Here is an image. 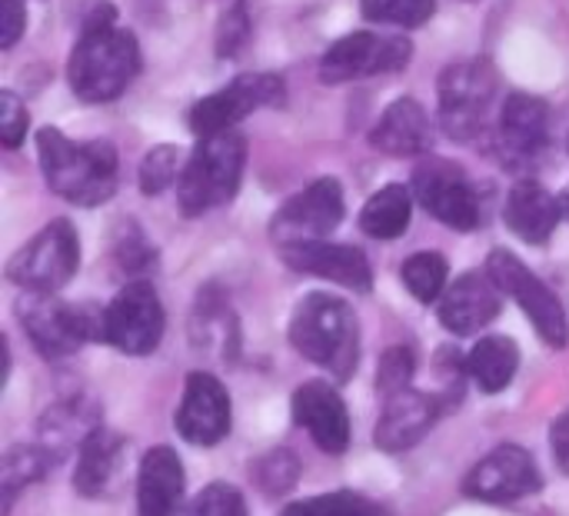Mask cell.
I'll return each instance as SVG.
<instances>
[{
  "label": "cell",
  "instance_id": "cell-1",
  "mask_svg": "<svg viewBox=\"0 0 569 516\" xmlns=\"http://www.w3.org/2000/svg\"><path fill=\"white\" fill-rule=\"evenodd\" d=\"M140 70V47L130 30L117 27V7L97 3L80 30L67 63L70 90L87 103L117 100Z\"/></svg>",
  "mask_w": 569,
  "mask_h": 516
},
{
  "label": "cell",
  "instance_id": "cell-2",
  "mask_svg": "<svg viewBox=\"0 0 569 516\" xmlns=\"http://www.w3.org/2000/svg\"><path fill=\"white\" fill-rule=\"evenodd\" d=\"M37 157L47 187L77 207H97L117 190V150L107 140L77 143L57 127H43L37 133Z\"/></svg>",
  "mask_w": 569,
  "mask_h": 516
},
{
  "label": "cell",
  "instance_id": "cell-3",
  "mask_svg": "<svg viewBox=\"0 0 569 516\" xmlns=\"http://www.w3.org/2000/svg\"><path fill=\"white\" fill-rule=\"evenodd\" d=\"M293 350L337 380H350L360 360L357 314L333 294H307L290 317Z\"/></svg>",
  "mask_w": 569,
  "mask_h": 516
},
{
  "label": "cell",
  "instance_id": "cell-4",
  "mask_svg": "<svg viewBox=\"0 0 569 516\" xmlns=\"http://www.w3.org/2000/svg\"><path fill=\"white\" fill-rule=\"evenodd\" d=\"M243 163H247V140L237 130L203 137L187 167L180 170V214L183 217H200L213 207H223L237 197L240 180H243Z\"/></svg>",
  "mask_w": 569,
  "mask_h": 516
},
{
  "label": "cell",
  "instance_id": "cell-5",
  "mask_svg": "<svg viewBox=\"0 0 569 516\" xmlns=\"http://www.w3.org/2000/svg\"><path fill=\"white\" fill-rule=\"evenodd\" d=\"M17 320L47 360H63L87 340L103 344V307L97 304L73 307L53 294H27L17 304Z\"/></svg>",
  "mask_w": 569,
  "mask_h": 516
},
{
  "label": "cell",
  "instance_id": "cell-6",
  "mask_svg": "<svg viewBox=\"0 0 569 516\" xmlns=\"http://www.w3.org/2000/svg\"><path fill=\"white\" fill-rule=\"evenodd\" d=\"M440 123L453 140H473L487 127V113L497 97V70L490 60L450 63L437 83Z\"/></svg>",
  "mask_w": 569,
  "mask_h": 516
},
{
  "label": "cell",
  "instance_id": "cell-7",
  "mask_svg": "<svg viewBox=\"0 0 569 516\" xmlns=\"http://www.w3.org/2000/svg\"><path fill=\"white\" fill-rule=\"evenodd\" d=\"M80 267V240L70 220H50L7 264V280L27 294H57Z\"/></svg>",
  "mask_w": 569,
  "mask_h": 516
},
{
  "label": "cell",
  "instance_id": "cell-8",
  "mask_svg": "<svg viewBox=\"0 0 569 516\" xmlns=\"http://www.w3.org/2000/svg\"><path fill=\"white\" fill-rule=\"evenodd\" d=\"M283 97H287V87L277 73H243V77L230 80L223 90L197 100L187 110V127L200 140L217 137V133L233 130L257 107H280Z\"/></svg>",
  "mask_w": 569,
  "mask_h": 516
},
{
  "label": "cell",
  "instance_id": "cell-9",
  "mask_svg": "<svg viewBox=\"0 0 569 516\" xmlns=\"http://www.w3.org/2000/svg\"><path fill=\"white\" fill-rule=\"evenodd\" d=\"M163 340V304L150 280H130L103 307V344L130 357H147Z\"/></svg>",
  "mask_w": 569,
  "mask_h": 516
},
{
  "label": "cell",
  "instance_id": "cell-10",
  "mask_svg": "<svg viewBox=\"0 0 569 516\" xmlns=\"http://www.w3.org/2000/svg\"><path fill=\"white\" fill-rule=\"evenodd\" d=\"M487 274L493 277V284L510 294L523 314L533 320L537 334L550 344V347H567L569 340V320L560 297L510 250H493L487 260Z\"/></svg>",
  "mask_w": 569,
  "mask_h": 516
},
{
  "label": "cell",
  "instance_id": "cell-11",
  "mask_svg": "<svg viewBox=\"0 0 569 516\" xmlns=\"http://www.w3.org/2000/svg\"><path fill=\"white\" fill-rule=\"evenodd\" d=\"M343 214H347V204H343L340 183L333 177H320L277 210L270 224V237L283 250L300 247V244H320L343 224Z\"/></svg>",
  "mask_w": 569,
  "mask_h": 516
},
{
  "label": "cell",
  "instance_id": "cell-12",
  "mask_svg": "<svg viewBox=\"0 0 569 516\" xmlns=\"http://www.w3.org/2000/svg\"><path fill=\"white\" fill-rule=\"evenodd\" d=\"M413 47L403 37H380L370 30H357L340 37L323 57H320V80L323 83H350V80H363L373 73H387V70H400L407 67Z\"/></svg>",
  "mask_w": 569,
  "mask_h": 516
},
{
  "label": "cell",
  "instance_id": "cell-13",
  "mask_svg": "<svg viewBox=\"0 0 569 516\" xmlns=\"http://www.w3.org/2000/svg\"><path fill=\"white\" fill-rule=\"evenodd\" d=\"M540 487H543V477L533 457L517 444H503L490 450L463 480V494L483 504H513L520 497L537 494Z\"/></svg>",
  "mask_w": 569,
  "mask_h": 516
},
{
  "label": "cell",
  "instance_id": "cell-14",
  "mask_svg": "<svg viewBox=\"0 0 569 516\" xmlns=\"http://www.w3.org/2000/svg\"><path fill=\"white\" fill-rule=\"evenodd\" d=\"M413 194L430 217L453 230H473L480 224V200L460 167L433 160L413 173Z\"/></svg>",
  "mask_w": 569,
  "mask_h": 516
},
{
  "label": "cell",
  "instance_id": "cell-15",
  "mask_svg": "<svg viewBox=\"0 0 569 516\" xmlns=\"http://www.w3.org/2000/svg\"><path fill=\"white\" fill-rule=\"evenodd\" d=\"M177 434L197 447H213L230 434V397L213 374H190L177 407Z\"/></svg>",
  "mask_w": 569,
  "mask_h": 516
},
{
  "label": "cell",
  "instance_id": "cell-16",
  "mask_svg": "<svg viewBox=\"0 0 569 516\" xmlns=\"http://www.w3.org/2000/svg\"><path fill=\"white\" fill-rule=\"evenodd\" d=\"M290 410L323 454H343L350 447V414L337 387L310 380L293 394Z\"/></svg>",
  "mask_w": 569,
  "mask_h": 516
},
{
  "label": "cell",
  "instance_id": "cell-17",
  "mask_svg": "<svg viewBox=\"0 0 569 516\" xmlns=\"http://www.w3.org/2000/svg\"><path fill=\"white\" fill-rule=\"evenodd\" d=\"M283 260L300 270V274H310V277H320V280H333L347 290H357V294H367L373 287V270H370V260L363 250L357 247H343V244H300V247H290L283 250Z\"/></svg>",
  "mask_w": 569,
  "mask_h": 516
},
{
  "label": "cell",
  "instance_id": "cell-18",
  "mask_svg": "<svg viewBox=\"0 0 569 516\" xmlns=\"http://www.w3.org/2000/svg\"><path fill=\"white\" fill-rule=\"evenodd\" d=\"M443 400L433 394H420V390H403L397 397L383 400V417L377 424V447L387 454H400L417 447L427 430L433 427V420L440 417Z\"/></svg>",
  "mask_w": 569,
  "mask_h": 516
},
{
  "label": "cell",
  "instance_id": "cell-19",
  "mask_svg": "<svg viewBox=\"0 0 569 516\" xmlns=\"http://www.w3.org/2000/svg\"><path fill=\"white\" fill-rule=\"evenodd\" d=\"M500 294L503 290L493 284L490 274H463L440 297V324L450 334H460V337L477 334L490 320H497V314L503 307V297Z\"/></svg>",
  "mask_w": 569,
  "mask_h": 516
},
{
  "label": "cell",
  "instance_id": "cell-20",
  "mask_svg": "<svg viewBox=\"0 0 569 516\" xmlns=\"http://www.w3.org/2000/svg\"><path fill=\"white\" fill-rule=\"evenodd\" d=\"M550 140V110L530 93H510L500 110V147L510 163H530Z\"/></svg>",
  "mask_w": 569,
  "mask_h": 516
},
{
  "label": "cell",
  "instance_id": "cell-21",
  "mask_svg": "<svg viewBox=\"0 0 569 516\" xmlns=\"http://www.w3.org/2000/svg\"><path fill=\"white\" fill-rule=\"evenodd\" d=\"M183 467L170 447H153L137 474V516H177L183 507Z\"/></svg>",
  "mask_w": 569,
  "mask_h": 516
},
{
  "label": "cell",
  "instance_id": "cell-22",
  "mask_svg": "<svg viewBox=\"0 0 569 516\" xmlns=\"http://www.w3.org/2000/svg\"><path fill=\"white\" fill-rule=\"evenodd\" d=\"M123 450H127V444L117 430H110V427L90 430V437L80 444V460L73 470L77 494L87 500L107 497L123 474Z\"/></svg>",
  "mask_w": 569,
  "mask_h": 516
},
{
  "label": "cell",
  "instance_id": "cell-23",
  "mask_svg": "<svg viewBox=\"0 0 569 516\" xmlns=\"http://www.w3.org/2000/svg\"><path fill=\"white\" fill-rule=\"evenodd\" d=\"M560 217H563L560 200L537 180L513 183L507 207H503L507 227L527 244H547L553 237V230L560 227Z\"/></svg>",
  "mask_w": 569,
  "mask_h": 516
},
{
  "label": "cell",
  "instance_id": "cell-24",
  "mask_svg": "<svg viewBox=\"0 0 569 516\" xmlns=\"http://www.w3.org/2000/svg\"><path fill=\"white\" fill-rule=\"evenodd\" d=\"M430 120H427V110L413 100V97H400L393 100L377 127L370 130V143L390 157H417L430 147Z\"/></svg>",
  "mask_w": 569,
  "mask_h": 516
},
{
  "label": "cell",
  "instance_id": "cell-25",
  "mask_svg": "<svg viewBox=\"0 0 569 516\" xmlns=\"http://www.w3.org/2000/svg\"><path fill=\"white\" fill-rule=\"evenodd\" d=\"M410 214H413V197L403 183H387L383 190H377L363 210H360V227L363 234L377 237V240H397L407 234L410 227Z\"/></svg>",
  "mask_w": 569,
  "mask_h": 516
},
{
  "label": "cell",
  "instance_id": "cell-26",
  "mask_svg": "<svg viewBox=\"0 0 569 516\" xmlns=\"http://www.w3.org/2000/svg\"><path fill=\"white\" fill-rule=\"evenodd\" d=\"M467 374L477 380V387L483 394H500L507 390V384L513 380L517 367H520V350L510 337H483L470 357H467Z\"/></svg>",
  "mask_w": 569,
  "mask_h": 516
},
{
  "label": "cell",
  "instance_id": "cell-27",
  "mask_svg": "<svg viewBox=\"0 0 569 516\" xmlns=\"http://www.w3.org/2000/svg\"><path fill=\"white\" fill-rule=\"evenodd\" d=\"M237 317L227 310V304L213 300V304H197V314H193V340L210 350V354H220V357H230L233 347H237Z\"/></svg>",
  "mask_w": 569,
  "mask_h": 516
},
{
  "label": "cell",
  "instance_id": "cell-28",
  "mask_svg": "<svg viewBox=\"0 0 569 516\" xmlns=\"http://www.w3.org/2000/svg\"><path fill=\"white\" fill-rule=\"evenodd\" d=\"M403 287L420 300V304H433L443 297V287H447V260L437 254V250H427V254H413L407 264H403Z\"/></svg>",
  "mask_w": 569,
  "mask_h": 516
},
{
  "label": "cell",
  "instance_id": "cell-29",
  "mask_svg": "<svg viewBox=\"0 0 569 516\" xmlns=\"http://www.w3.org/2000/svg\"><path fill=\"white\" fill-rule=\"evenodd\" d=\"M280 516H387V510L360 494L337 490V494H323L313 500H297Z\"/></svg>",
  "mask_w": 569,
  "mask_h": 516
},
{
  "label": "cell",
  "instance_id": "cell-30",
  "mask_svg": "<svg viewBox=\"0 0 569 516\" xmlns=\"http://www.w3.org/2000/svg\"><path fill=\"white\" fill-rule=\"evenodd\" d=\"M50 464H57V460H53L43 447H13V450H7L3 467H0L7 500H10V497H17V490H20V487H27V484L40 480V477L50 470Z\"/></svg>",
  "mask_w": 569,
  "mask_h": 516
},
{
  "label": "cell",
  "instance_id": "cell-31",
  "mask_svg": "<svg viewBox=\"0 0 569 516\" xmlns=\"http://www.w3.org/2000/svg\"><path fill=\"white\" fill-rule=\"evenodd\" d=\"M360 10L373 23H393L413 30L433 17L437 0H360Z\"/></svg>",
  "mask_w": 569,
  "mask_h": 516
},
{
  "label": "cell",
  "instance_id": "cell-32",
  "mask_svg": "<svg viewBox=\"0 0 569 516\" xmlns=\"http://www.w3.org/2000/svg\"><path fill=\"white\" fill-rule=\"evenodd\" d=\"M253 477H257L260 490H267L270 497H280V494H287L297 484L300 460L290 450H273V454H267V460L257 464Z\"/></svg>",
  "mask_w": 569,
  "mask_h": 516
},
{
  "label": "cell",
  "instance_id": "cell-33",
  "mask_svg": "<svg viewBox=\"0 0 569 516\" xmlns=\"http://www.w3.org/2000/svg\"><path fill=\"white\" fill-rule=\"evenodd\" d=\"M177 160H180V153H177L173 143L153 147V150L143 157V163H140V190L150 194V197L163 194V190L170 187V180L177 177Z\"/></svg>",
  "mask_w": 569,
  "mask_h": 516
},
{
  "label": "cell",
  "instance_id": "cell-34",
  "mask_svg": "<svg viewBox=\"0 0 569 516\" xmlns=\"http://www.w3.org/2000/svg\"><path fill=\"white\" fill-rule=\"evenodd\" d=\"M410 380H413V354L410 347H390L380 360V370H377V390L380 397H397L403 390H410Z\"/></svg>",
  "mask_w": 569,
  "mask_h": 516
},
{
  "label": "cell",
  "instance_id": "cell-35",
  "mask_svg": "<svg viewBox=\"0 0 569 516\" xmlns=\"http://www.w3.org/2000/svg\"><path fill=\"white\" fill-rule=\"evenodd\" d=\"M187 516H247V504L230 484H210L197 494Z\"/></svg>",
  "mask_w": 569,
  "mask_h": 516
},
{
  "label": "cell",
  "instance_id": "cell-36",
  "mask_svg": "<svg viewBox=\"0 0 569 516\" xmlns=\"http://www.w3.org/2000/svg\"><path fill=\"white\" fill-rule=\"evenodd\" d=\"M117 260H120V267H123L133 280H143L140 274L150 270V267L157 264L153 247L143 240V234L137 230V224H127L123 240H117Z\"/></svg>",
  "mask_w": 569,
  "mask_h": 516
},
{
  "label": "cell",
  "instance_id": "cell-37",
  "mask_svg": "<svg viewBox=\"0 0 569 516\" xmlns=\"http://www.w3.org/2000/svg\"><path fill=\"white\" fill-rule=\"evenodd\" d=\"M27 127H30L27 107L20 103V97L13 90H3L0 93V140H3V147L17 150L27 137Z\"/></svg>",
  "mask_w": 569,
  "mask_h": 516
},
{
  "label": "cell",
  "instance_id": "cell-38",
  "mask_svg": "<svg viewBox=\"0 0 569 516\" xmlns=\"http://www.w3.org/2000/svg\"><path fill=\"white\" fill-rule=\"evenodd\" d=\"M243 40H247V7H243V0H233L217 27V53L230 57L243 47Z\"/></svg>",
  "mask_w": 569,
  "mask_h": 516
},
{
  "label": "cell",
  "instance_id": "cell-39",
  "mask_svg": "<svg viewBox=\"0 0 569 516\" xmlns=\"http://www.w3.org/2000/svg\"><path fill=\"white\" fill-rule=\"evenodd\" d=\"M27 27L23 0H0V47L10 50Z\"/></svg>",
  "mask_w": 569,
  "mask_h": 516
},
{
  "label": "cell",
  "instance_id": "cell-40",
  "mask_svg": "<svg viewBox=\"0 0 569 516\" xmlns=\"http://www.w3.org/2000/svg\"><path fill=\"white\" fill-rule=\"evenodd\" d=\"M550 440H553V457H557V464H560V470L569 474V410L553 424V434H550Z\"/></svg>",
  "mask_w": 569,
  "mask_h": 516
},
{
  "label": "cell",
  "instance_id": "cell-41",
  "mask_svg": "<svg viewBox=\"0 0 569 516\" xmlns=\"http://www.w3.org/2000/svg\"><path fill=\"white\" fill-rule=\"evenodd\" d=\"M557 200H560V210H563V217H569V183L563 187V190H560V197H557Z\"/></svg>",
  "mask_w": 569,
  "mask_h": 516
},
{
  "label": "cell",
  "instance_id": "cell-42",
  "mask_svg": "<svg viewBox=\"0 0 569 516\" xmlns=\"http://www.w3.org/2000/svg\"><path fill=\"white\" fill-rule=\"evenodd\" d=\"M567 143H569V140H567Z\"/></svg>",
  "mask_w": 569,
  "mask_h": 516
}]
</instances>
